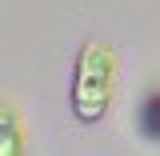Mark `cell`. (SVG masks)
Instances as JSON below:
<instances>
[{
	"label": "cell",
	"instance_id": "cell-1",
	"mask_svg": "<svg viewBox=\"0 0 160 156\" xmlns=\"http://www.w3.org/2000/svg\"><path fill=\"white\" fill-rule=\"evenodd\" d=\"M112 92H116V48L104 40H84L76 52V68H72V116L88 128L100 124L112 108Z\"/></svg>",
	"mask_w": 160,
	"mask_h": 156
},
{
	"label": "cell",
	"instance_id": "cell-2",
	"mask_svg": "<svg viewBox=\"0 0 160 156\" xmlns=\"http://www.w3.org/2000/svg\"><path fill=\"white\" fill-rule=\"evenodd\" d=\"M24 152V124L8 100H0V156H20Z\"/></svg>",
	"mask_w": 160,
	"mask_h": 156
},
{
	"label": "cell",
	"instance_id": "cell-3",
	"mask_svg": "<svg viewBox=\"0 0 160 156\" xmlns=\"http://www.w3.org/2000/svg\"><path fill=\"white\" fill-rule=\"evenodd\" d=\"M148 116H156V120H160V96H152L148 104H144V120H148Z\"/></svg>",
	"mask_w": 160,
	"mask_h": 156
}]
</instances>
